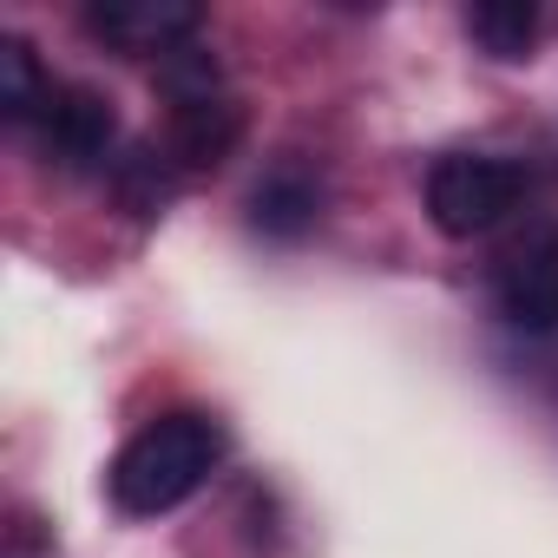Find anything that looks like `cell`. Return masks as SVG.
I'll return each mask as SVG.
<instances>
[{"label":"cell","instance_id":"3","mask_svg":"<svg viewBox=\"0 0 558 558\" xmlns=\"http://www.w3.org/2000/svg\"><path fill=\"white\" fill-rule=\"evenodd\" d=\"M493 303L506 329L551 336L558 329V223H525L493 269Z\"/></svg>","mask_w":558,"mask_h":558},{"label":"cell","instance_id":"8","mask_svg":"<svg viewBox=\"0 0 558 558\" xmlns=\"http://www.w3.org/2000/svg\"><path fill=\"white\" fill-rule=\"evenodd\" d=\"M53 80H47V66L34 60V47L21 40V34H8L0 40V119L8 125H40V112L53 106Z\"/></svg>","mask_w":558,"mask_h":558},{"label":"cell","instance_id":"5","mask_svg":"<svg viewBox=\"0 0 558 558\" xmlns=\"http://www.w3.org/2000/svg\"><path fill=\"white\" fill-rule=\"evenodd\" d=\"M204 27V14L191 0H93L86 8V34L106 40L112 53H178L191 34Z\"/></svg>","mask_w":558,"mask_h":558},{"label":"cell","instance_id":"10","mask_svg":"<svg viewBox=\"0 0 558 558\" xmlns=\"http://www.w3.org/2000/svg\"><path fill=\"white\" fill-rule=\"evenodd\" d=\"M34 538H40V519H34V512H14V525H8V558H34Z\"/></svg>","mask_w":558,"mask_h":558},{"label":"cell","instance_id":"4","mask_svg":"<svg viewBox=\"0 0 558 558\" xmlns=\"http://www.w3.org/2000/svg\"><path fill=\"white\" fill-rule=\"evenodd\" d=\"M34 132H40V158L47 165H60V171H106L112 145H119V112L93 86H60Z\"/></svg>","mask_w":558,"mask_h":558},{"label":"cell","instance_id":"9","mask_svg":"<svg viewBox=\"0 0 558 558\" xmlns=\"http://www.w3.org/2000/svg\"><path fill=\"white\" fill-rule=\"evenodd\" d=\"M466 34L480 40L486 60H525L538 40V8L532 0H480V8H466Z\"/></svg>","mask_w":558,"mask_h":558},{"label":"cell","instance_id":"2","mask_svg":"<svg viewBox=\"0 0 558 558\" xmlns=\"http://www.w3.org/2000/svg\"><path fill=\"white\" fill-rule=\"evenodd\" d=\"M525 197V171L499 151H447L427 171V217L440 236H480Z\"/></svg>","mask_w":558,"mask_h":558},{"label":"cell","instance_id":"7","mask_svg":"<svg viewBox=\"0 0 558 558\" xmlns=\"http://www.w3.org/2000/svg\"><path fill=\"white\" fill-rule=\"evenodd\" d=\"M316 217H323V178H316V171L276 165V171L256 178V191H250V223H256L263 236L290 243V236L316 230Z\"/></svg>","mask_w":558,"mask_h":558},{"label":"cell","instance_id":"1","mask_svg":"<svg viewBox=\"0 0 558 558\" xmlns=\"http://www.w3.org/2000/svg\"><path fill=\"white\" fill-rule=\"evenodd\" d=\"M217 460H223V427L197 408H171L119 447V460L106 473V493H112L119 512L158 519V512L184 506L217 473Z\"/></svg>","mask_w":558,"mask_h":558},{"label":"cell","instance_id":"6","mask_svg":"<svg viewBox=\"0 0 558 558\" xmlns=\"http://www.w3.org/2000/svg\"><path fill=\"white\" fill-rule=\"evenodd\" d=\"M236 145H243V106H236L230 93H210V99H184V106H171L165 138H158V151H165V165H171L178 178L217 171Z\"/></svg>","mask_w":558,"mask_h":558}]
</instances>
